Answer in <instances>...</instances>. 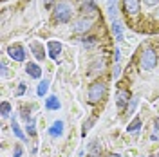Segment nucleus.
<instances>
[{
    "label": "nucleus",
    "instance_id": "nucleus-1",
    "mask_svg": "<svg viewBox=\"0 0 159 157\" xmlns=\"http://www.w3.org/2000/svg\"><path fill=\"white\" fill-rule=\"evenodd\" d=\"M52 18L56 20L58 24H67L70 22L72 18V7H70V4L67 2H60L54 6V11H52Z\"/></svg>",
    "mask_w": 159,
    "mask_h": 157
},
{
    "label": "nucleus",
    "instance_id": "nucleus-2",
    "mask_svg": "<svg viewBox=\"0 0 159 157\" xmlns=\"http://www.w3.org/2000/svg\"><path fill=\"white\" fill-rule=\"evenodd\" d=\"M105 94H107V85L103 83V81H94L92 85L89 87V94H87V99H89V103H99L101 99L105 98Z\"/></svg>",
    "mask_w": 159,
    "mask_h": 157
},
{
    "label": "nucleus",
    "instance_id": "nucleus-3",
    "mask_svg": "<svg viewBox=\"0 0 159 157\" xmlns=\"http://www.w3.org/2000/svg\"><path fill=\"white\" fill-rule=\"evenodd\" d=\"M141 69L143 70H152L157 67V52L152 49V47H147V49H143L141 52Z\"/></svg>",
    "mask_w": 159,
    "mask_h": 157
},
{
    "label": "nucleus",
    "instance_id": "nucleus-4",
    "mask_svg": "<svg viewBox=\"0 0 159 157\" xmlns=\"http://www.w3.org/2000/svg\"><path fill=\"white\" fill-rule=\"evenodd\" d=\"M80 11H81V16L92 18V16H96V13H98V6H96L92 0H80Z\"/></svg>",
    "mask_w": 159,
    "mask_h": 157
},
{
    "label": "nucleus",
    "instance_id": "nucleus-5",
    "mask_svg": "<svg viewBox=\"0 0 159 157\" xmlns=\"http://www.w3.org/2000/svg\"><path fill=\"white\" fill-rule=\"evenodd\" d=\"M90 25H92V18H85V16H81L74 22V33H87L90 29Z\"/></svg>",
    "mask_w": 159,
    "mask_h": 157
},
{
    "label": "nucleus",
    "instance_id": "nucleus-6",
    "mask_svg": "<svg viewBox=\"0 0 159 157\" xmlns=\"http://www.w3.org/2000/svg\"><path fill=\"white\" fill-rule=\"evenodd\" d=\"M7 54L11 56V60H15V61H24L25 60V51L22 45H11L9 49H7Z\"/></svg>",
    "mask_w": 159,
    "mask_h": 157
},
{
    "label": "nucleus",
    "instance_id": "nucleus-7",
    "mask_svg": "<svg viewBox=\"0 0 159 157\" xmlns=\"http://www.w3.org/2000/svg\"><path fill=\"white\" fill-rule=\"evenodd\" d=\"M123 9L130 16L138 15L139 13V0H123Z\"/></svg>",
    "mask_w": 159,
    "mask_h": 157
},
{
    "label": "nucleus",
    "instance_id": "nucleus-8",
    "mask_svg": "<svg viewBox=\"0 0 159 157\" xmlns=\"http://www.w3.org/2000/svg\"><path fill=\"white\" fill-rule=\"evenodd\" d=\"M29 49H31L33 56H34L36 60H43V58H45V51H43V47H42V43H40V42H31Z\"/></svg>",
    "mask_w": 159,
    "mask_h": 157
},
{
    "label": "nucleus",
    "instance_id": "nucleus-9",
    "mask_svg": "<svg viewBox=\"0 0 159 157\" xmlns=\"http://www.w3.org/2000/svg\"><path fill=\"white\" fill-rule=\"evenodd\" d=\"M47 47H49V56L52 60H56L60 56V52H61V43H60L58 40H51L49 43H47Z\"/></svg>",
    "mask_w": 159,
    "mask_h": 157
},
{
    "label": "nucleus",
    "instance_id": "nucleus-10",
    "mask_svg": "<svg viewBox=\"0 0 159 157\" xmlns=\"http://www.w3.org/2000/svg\"><path fill=\"white\" fill-rule=\"evenodd\" d=\"M129 99H130L129 90H118V94H116V105H118V108H123L129 103Z\"/></svg>",
    "mask_w": 159,
    "mask_h": 157
},
{
    "label": "nucleus",
    "instance_id": "nucleus-11",
    "mask_svg": "<svg viewBox=\"0 0 159 157\" xmlns=\"http://www.w3.org/2000/svg\"><path fill=\"white\" fill-rule=\"evenodd\" d=\"M25 72L29 74L31 78H34V79L42 78V69H40L36 63H33V61H29V63L25 65Z\"/></svg>",
    "mask_w": 159,
    "mask_h": 157
},
{
    "label": "nucleus",
    "instance_id": "nucleus-12",
    "mask_svg": "<svg viewBox=\"0 0 159 157\" xmlns=\"http://www.w3.org/2000/svg\"><path fill=\"white\" fill-rule=\"evenodd\" d=\"M49 134L52 136V137H60L61 134H63V121H54L52 125H51V128H49Z\"/></svg>",
    "mask_w": 159,
    "mask_h": 157
},
{
    "label": "nucleus",
    "instance_id": "nucleus-13",
    "mask_svg": "<svg viewBox=\"0 0 159 157\" xmlns=\"http://www.w3.org/2000/svg\"><path fill=\"white\" fill-rule=\"evenodd\" d=\"M112 33H114V36H116L118 42L123 40V25H121V22H119L118 18L112 20Z\"/></svg>",
    "mask_w": 159,
    "mask_h": 157
},
{
    "label": "nucleus",
    "instance_id": "nucleus-14",
    "mask_svg": "<svg viewBox=\"0 0 159 157\" xmlns=\"http://www.w3.org/2000/svg\"><path fill=\"white\" fill-rule=\"evenodd\" d=\"M11 128H13V132H15V136L20 139V141H25V134L22 132V128H20L18 121H16V118L13 116V123H11Z\"/></svg>",
    "mask_w": 159,
    "mask_h": 157
},
{
    "label": "nucleus",
    "instance_id": "nucleus-15",
    "mask_svg": "<svg viewBox=\"0 0 159 157\" xmlns=\"http://www.w3.org/2000/svg\"><path fill=\"white\" fill-rule=\"evenodd\" d=\"M45 107L49 108V110H58L61 105H60V99L56 96H49V98L45 99Z\"/></svg>",
    "mask_w": 159,
    "mask_h": 157
},
{
    "label": "nucleus",
    "instance_id": "nucleus-16",
    "mask_svg": "<svg viewBox=\"0 0 159 157\" xmlns=\"http://www.w3.org/2000/svg\"><path fill=\"white\" fill-rule=\"evenodd\" d=\"M47 88H49V81H47V79H42L38 83V87H36V94H38L40 98L45 96V94H47Z\"/></svg>",
    "mask_w": 159,
    "mask_h": 157
},
{
    "label": "nucleus",
    "instance_id": "nucleus-17",
    "mask_svg": "<svg viewBox=\"0 0 159 157\" xmlns=\"http://www.w3.org/2000/svg\"><path fill=\"white\" fill-rule=\"evenodd\" d=\"M107 13H109V16L112 20H116V15H118V11H116V0H107Z\"/></svg>",
    "mask_w": 159,
    "mask_h": 157
},
{
    "label": "nucleus",
    "instance_id": "nucleus-18",
    "mask_svg": "<svg viewBox=\"0 0 159 157\" xmlns=\"http://www.w3.org/2000/svg\"><path fill=\"white\" fill-rule=\"evenodd\" d=\"M103 65H105V61H103V58H98L92 65H90V74H96V72H101V69H103Z\"/></svg>",
    "mask_w": 159,
    "mask_h": 157
},
{
    "label": "nucleus",
    "instance_id": "nucleus-19",
    "mask_svg": "<svg viewBox=\"0 0 159 157\" xmlns=\"http://www.w3.org/2000/svg\"><path fill=\"white\" fill-rule=\"evenodd\" d=\"M139 127H141V119L136 118V119H134V121L129 125V127H127V132H130V134H136V132L139 130Z\"/></svg>",
    "mask_w": 159,
    "mask_h": 157
},
{
    "label": "nucleus",
    "instance_id": "nucleus-20",
    "mask_svg": "<svg viewBox=\"0 0 159 157\" xmlns=\"http://www.w3.org/2000/svg\"><path fill=\"white\" fill-rule=\"evenodd\" d=\"M96 42H98L96 36H87V38H83V47H85V49H90V47L96 45Z\"/></svg>",
    "mask_w": 159,
    "mask_h": 157
},
{
    "label": "nucleus",
    "instance_id": "nucleus-21",
    "mask_svg": "<svg viewBox=\"0 0 159 157\" xmlns=\"http://www.w3.org/2000/svg\"><path fill=\"white\" fill-rule=\"evenodd\" d=\"M0 110H2V118H7L11 114V105L7 101H2V105H0Z\"/></svg>",
    "mask_w": 159,
    "mask_h": 157
},
{
    "label": "nucleus",
    "instance_id": "nucleus-22",
    "mask_svg": "<svg viewBox=\"0 0 159 157\" xmlns=\"http://www.w3.org/2000/svg\"><path fill=\"white\" fill-rule=\"evenodd\" d=\"M25 123H27V132H29V136H34V134H36L34 121H33V119H25Z\"/></svg>",
    "mask_w": 159,
    "mask_h": 157
},
{
    "label": "nucleus",
    "instance_id": "nucleus-23",
    "mask_svg": "<svg viewBox=\"0 0 159 157\" xmlns=\"http://www.w3.org/2000/svg\"><path fill=\"white\" fill-rule=\"evenodd\" d=\"M92 125H94V119H89L87 123H83V130H81V136H83V137H85V134L89 132V128L92 127Z\"/></svg>",
    "mask_w": 159,
    "mask_h": 157
},
{
    "label": "nucleus",
    "instance_id": "nucleus-24",
    "mask_svg": "<svg viewBox=\"0 0 159 157\" xmlns=\"http://www.w3.org/2000/svg\"><path fill=\"white\" fill-rule=\"evenodd\" d=\"M119 74H121V67H119V63H116L114 65V72H112V76H114V79L119 78Z\"/></svg>",
    "mask_w": 159,
    "mask_h": 157
},
{
    "label": "nucleus",
    "instance_id": "nucleus-25",
    "mask_svg": "<svg viewBox=\"0 0 159 157\" xmlns=\"http://www.w3.org/2000/svg\"><path fill=\"white\" fill-rule=\"evenodd\" d=\"M0 67H2V76L6 78V76H7V65H6V61H2V65H0Z\"/></svg>",
    "mask_w": 159,
    "mask_h": 157
},
{
    "label": "nucleus",
    "instance_id": "nucleus-26",
    "mask_svg": "<svg viewBox=\"0 0 159 157\" xmlns=\"http://www.w3.org/2000/svg\"><path fill=\"white\" fill-rule=\"evenodd\" d=\"M143 2H145L147 6H157L159 4V0H143Z\"/></svg>",
    "mask_w": 159,
    "mask_h": 157
},
{
    "label": "nucleus",
    "instance_id": "nucleus-27",
    "mask_svg": "<svg viewBox=\"0 0 159 157\" xmlns=\"http://www.w3.org/2000/svg\"><path fill=\"white\" fill-rule=\"evenodd\" d=\"M22 155V146H16L15 148V157H20Z\"/></svg>",
    "mask_w": 159,
    "mask_h": 157
},
{
    "label": "nucleus",
    "instance_id": "nucleus-28",
    "mask_svg": "<svg viewBox=\"0 0 159 157\" xmlns=\"http://www.w3.org/2000/svg\"><path fill=\"white\" fill-rule=\"evenodd\" d=\"M136 105H138V99H132V105L129 107V114L132 112V110H134V107H136Z\"/></svg>",
    "mask_w": 159,
    "mask_h": 157
},
{
    "label": "nucleus",
    "instance_id": "nucleus-29",
    "mask_svg": "<svg viewBox=\"0 0 159 157\" xmlns=\"http://www.w3.org/2000/svg\"><path fill=\"white\" fill-rule=\"evenodd\" d=\"M114 54H116V61H119V58H121V52H119V49L114 51Z\"/></svg>",
    "mask_w": 159,
    "mask_h": 157
},
{
    "label": "nucleus",
    "instance_id": "nucleus-30",
    "mask_svg": "<svg viewBox=\"0 0 159 157\" xmlns=\"http://www.w3.org/2000/svg\"><path fill=\"white\" fill-rule=\"evenodd\" d=\"M24 90H25V85H24V83H20V88H18V94H22V92H24Z\"/></svg>",
    "mask_w": 159,
    "mask_h": 157
},
{
    "label": "nucleus",
    "instance_id": "nucleus-31",
    "mask_svg": "<svg viewBox=\"0 0 159 157\" xmlns=\"http://www.w3.org/2000/svg\"><path fill=\"white\" fill-rule=\"evenodd\" d=\"M52 2H54V0H43V4H45L47 7H49V6H51V4H52Z\"/></svg>",
    "mask_w": 159,
    "mask_h": 157
},
{
    "label": "nucleus",
    "instance_id": "nucleus-32",
    "mask_svg": "<svg viewBox=\"0 0 159 157\" xmlns=\"http://www.w3.org/2000/svg\"><path fill=\"white\" fill-rule=\"evenodd\" d=\"M156 18L159 20V7H157V11H156Z\"/></svg>",
    "mask_w": 159,
    "mask_h": 157
},
{
    "label": "nucleus",
    "instance_id": "nucleus-33",
    "mask_svg": "<svg viewBox=\"0 0 159 157\" xmlns=\"http://www.w3.org/2000/svg\"><path fill=\"white\" fill-rule=\"evenodd\" d=\"M110 157H121V155H119V154H112Z\"/></svg>",
    "mask_w": 159,
    "mask_h": 157
}]
</instances>
